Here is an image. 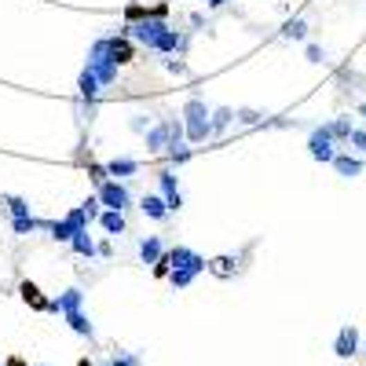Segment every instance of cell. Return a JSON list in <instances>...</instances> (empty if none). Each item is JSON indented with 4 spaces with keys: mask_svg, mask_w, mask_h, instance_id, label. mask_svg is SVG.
Masks as SVG:
<instances>
[{
    "mask_svg": "<svg viewBox=\"0 0 366 366\" xmlns=\"http://www.w3.org/2000/svg\"><path fill=\"white\" fill-rule=\"evenodd\" d=\"M88 70L99 77V85H103V88L117 81V62H114V59H103V55H88Z\"/></svg>",
    "mask_w": 366,
    "mask_h": 366,
    "instance_id": "9c48e42d",
    "label": "cell"
},
{
    "mask_svg": "<svg viewBox=\"0 0 366 366\" xmlns=\"http://www.w3.org/2000/svg\"><path fill=\"white\" fill-rule=\"evenodd\" d=\"M205 4H209V8H220V4H224V0H205Z\"/></svg>",
    "mask_w": 366,
    "mask_h": 366,
    "instance_id": "1f68e13d",
    "label": "cell"
},
{
    "mask_svg": "<svg viewBox=\"0 0 366 366\" xmlns=\"http://www.w3.org/2000/svg\"><path fill=\"white\" fill-rule=\"evenodd\" d=\"M37 366H44V363H37Z\"/></svg>",
    "mask_w": 366,
    "mask_h": 366,
    "instance_id": "836d02e7",
    "label": "cell"
},
{
    "mask_svg": "<svg viewBox=\"0 0 366 366\" xmlns=\"http://www.w3.org/2000/svg\"><path fill=\"white\" fill-rule=\"evenodd\" d=\"M168 147V121L165 125H158V128H147V150H165Z\"/></svg>",
    "mask_w": 366,
    "mask_h": 366,
    "instance_id": "ffe728a7",
    "label": "cell"
},
{
    "mask_svg": "<svg viewBox=\"0 0 366 366\" xmlns=\"http://www.w3.org/2000/svg\"><path fill=\"white\" fill-rule=\"evenodd\" d=\"M81 304H85V293H81V290H67V293H59L55 300H48V311L67 315V311H77Z\"/></svg>",
    "mask_w": 366,
    "mask_h": 366,
    "instance_id": "30bf717a",
    "label": "cell"
},
{
    "mask_svg": "<svg viewBox=\"0 0 366 366\" xmlns=\"http://www.w3.org/2000/svg\"><path fill=\"white\" fill-rule=\"evenodd\" d=\"M0 366H4V363H0Z\"/></svg>",
    "mask_w": 366,
    "mask_h": 366,
    "instance_id": "e575fe53",
    "label": "cell"
},
{
    "mask_svg": "<svg viewBox=\"0 0 366 366\" xmlns=\"http://www.w3.org/2000/svg\"><path fill=\"white\" fill-rule=\"evenodd\" d=\"M356 351H359V330L356 326H341V333H337V341H333V356L351 359Z\"/></svg>",
    "mask_w": 366,
    "mask_h": 366,
    "instance_id": "ba28073f",
    "label": "cell"
},
{
    "mask_svg": "<svg viewBox=\"0 0 366 366\" xmlns=\"http://www.w3.org/2000/svg\"><path fill=\"white\" fill-rule=\"evenodd\" d=\"M333 168H337L341 176L356 180V176L363 173V158H351V154H337V158H333Z\"/></svg>",
    "mask_w": 366,
    "mask_h": 366,
    "instance_id": "2e32d148",
    "label": "cell"
},
{
    "mask_svg": "<svg viewBox=\"0 0 366 366\" xmlns=\"http://www.w3.org/2000/svg\"><path fill=\"white\" fill-rule=\"evenodd\" d=\"M70 245H73V253H77V256H96V253H99V245L92 242V234H88V231H77L73 238H70Z\"/></svg>",
    "mask_w": 366,
    "mask_h": 366,
    "instance_id": "d6986e66",
    "label": "cell"
},
{
    "mask_svg": "<svg viewBox=\"0 0 366 366\" xmlns=\"http://www.w3.org/2000/svg\"><path fill=\"white\" fill-rule=\"evenodd\" d=\"M132 132H147V117H143V114L132 117Z\"/></svg>",
    "mask_w": 366,
    "mask_h": 366,
    "instance_id": "f546056e",
    "label": "cell"
},
{
    "mask_svg": "<svg viewBox=\"0 0 366 366\" xmlns=\"http://www.w3.org/2000/svg\"><path fill=\"white\" fill-rule=\"evenodd\" d=\"M183 128H187L191 143L209 139L213 136V110H209L202 99H187V107H183Z\"/></svg>",
    "mask_w": 366,
    "mask_h": 366,
    "instance_id": "6da1fadb",
    "label": "cell"
},
{
    "mask_svg": "<svg viewBox=\"0 0 366 366\" xmlns=\"http://www.w3.org/2000/svg\"><path fill=\"white\" fill-rule=\"evenodd\" d=\"M162 256L165 253H162V238H158V234H150V238L139 242V260H143V264H158Z\"/></svg>",
    "mask_w": 366,
    "mask_h": 366,
    "instance_id": "5bb4252c",
    "label": "cell"
},
{
    "mask_svg": "<svg viewBox=\"0 0 366 366\" xmlns=\"http://www.w3.org/2000/svg\"><path fill=\"white\" fill-rule=\"evenodd\" d=\"M62 319H67V322H70V330H73V333H81V337H88V341H92V337H96V326H92V322H88V315H85V311H81V308H77V311H67V315H62Z\"/></svg>",
    "mask_w": 366,
    "mask_h": 366,
    "instance_id": "4fadbf2b",
    "label": "cell"
},
{
    "mask_svg": "<svg viewBox=\"0 0 366 366\" xmlns=\"http://www.w3.org/2000/svg\"><path fill=\"white\" fill-rule=\"evenodd\" d=\"M180 48H183V33L165 30V33L158 37V44H154L150 51H158V55H168V51H180Z\"/></svg>",
    "mask_w": 366,
    "mask_h": 366,
    "instance_id": "ac0fdd59",
    "label": "cell"
},
{
    "mask_svg": "<svg viewBox=\"0 0 366 366\" xmlns=\"http://www.w3.org/2000/svg\"><path fill=\"white\" fill-rule=\"evenodd\" d=\"M351 117H337V121H330V132H333V139L337 143H348V136H351Z\"/></svg>",
    "mask_w": 366,
    "mask_h": 366,
    "instance_id": "7402d4cb",
    "label": "cell"
},
{
    "mask_svg": "<svg viewBox=\"0 0 366 366\" xmlns=\"http://www.w3.org/2000/svg\"><path fill=\"white\" fill-rule=\"evenodd\" d=\"M308 154H311L315 162H330V165H333V158H337V139H333V132H330V125H322V128H315V132H311Z\"/></svg>",
    "mask_w": 366,
    "mask_h": 366,
    "instance_id": "277c9868",
    "label": "cell"
},
{
    "mask_svg": "<svg viewBox=\"0 0 366 366\" xmlns=\"http://www.w3.org/2000/svg\"><path fill=\"white\" fill-rule=\"evenodd\" d=\"M8 205H11V216H30V205H26L22 198H11Z\"/></svg>",
    "mask_w": 366,
    "mask_h": 366,
    "instance_id": "4316f807",
    "label": "cell"
},
{
    "mask_svg": "<svg viewBox=\"0 0 366 366\" xmlns=\"http://www.w3.org/2000/svg\"><path fill=\"white\" fill-rule=\"evenodd\" d=\"M234 121V110L231 107H220V110H213V136H220L224 128Z\"/></svg>",
    "mask_w": 366,
    "mask_h": 366,
    "instance_id": "603a6c76",
    "label": "cell"
},
{
    "mask_svg": "<svg viewBox=\"0 0 366 366\" xmlns=\"http://www.w3.org/2000/svg\"><path fill=\"white\" fill-rule=\"evenodd\" d=\"M107 173H110L114 180H125V176H136V173H139V162H136V158H114V162L107 165Z\"/></svg>",
    "mask_w": 366,
    "mask_h": 366,
    "instance_id": "e0dca14e",
    "label": "cell"
},
{
    "mask_svg": "<svg viewBox=\"0 0 366 366\" xmlns=\"http://www.w3.org/2000/svg\"><path fill=\"white\" fill-rule=\"evenodd\" d=\"M348 143L356 147L359 154H366V128H351V136H348Z\"/></svg>",
    "mask_w": 366,
    "mask_h": 366,
    "instance_id": "d4e9b609",
    "label": "cell"
},
{
    "mask_svg": "<svg viewBox=\"0 0 366 366\" xmlns=\"http://www.w3.org/2000/svg\"><path fill=\"white\" fill-rule=\"evenodd\" d=\"M77 92H81V99H96L99 92H103V85H99V77L92 73L88 67L81 70V77H77Z\"/></svg>",
    "mask_w": 366,
    "mask_h": 366,
    "instance_id": "9a60e30c",
    "label": "cell"
},
{
    "mask_svg": "<svg viewBox=\"0 0 366 366\" xmlns=\"http://www.w3.org/2000/svg\"><path fill=\"white\" fill-rule=\"evenodd\" d=\"M88 224H92V216L85 213V205H77L73 213H67L62 220H55V224H48V231L55 242H70L77 231H88Z\"/></svg>",
    "mask_w": 366,
    "mask_h": 366,
    "instance_id": "7a4b0ae2",
    "label": "cell"
},
{
    "mask_svg": "<svg viewBox=\"0 0 366 366\" xmlns=\"http://www.w3.org/2000/svg\"><path fill=\"white\" fill-rule=\"evenodd\" d=\"M165 264H168V271H194V274H202V271L209 268L205 256L194 253V250H187V245H176V250H168V253H165Z\"/></svg>",
    "mask_w": 366,
    "mask_h": 366,
    "instance_id": "3957f363",
    "label": "cell"
},
{
    "mask_svg": "<svg viewBox=\"0 0 366 366\" xmlns=\"http://www.w3.org/2000/svg\"><path fill=\"white\" fill-rule=\"evenodd\" d=\"M359 117H363V121H366V103H363V107H359Z\"/></svg>",
    "mask_w": 366,
    "mask_h": 366,
    "instance_id": "d6a6232c",
    "label": "cell"
},
{
    "mask_svg": "<svg viewBox=\"0 0 366 366\" xmlns=\"http://www.w3.org/2000/svg\"><path fill=\"white\" fill-rule=\"evenodd\" d=\"M4 366H26V363H22V359H8Z\"/></svg>",
    "mask_w": 366,
    "mask_h": 366,
    "instance_id": "4dcf8cb0",
    "label": "cell"
},
{
    "mask_svg": "<svg viewBox=\"0 0 366 366\" xmlns=\"http://www.w3.org/2000/svg\"><path fill=\"white\" fill-rule=\"evenodd\" d=\"M107 366H143V363H139V356H114Z\"/></svg>",
    "mask_w": 366,
    "mask_h": 366,
    "instance_id": "484cf974",
    "label": "cell"
},
{
    "mask_svg": "<svg viewBox=\"0 0 366 366\" xmlns=\"http://www.w3.org/2000/svg\"><path fill=\"white\" fill-rule=\"evenodd\" d=\"M234 117H238L242 125H256V121H260V117H264V114H256V110H238Z\"/></svg>",
    "mask_w": 366,
    "mask_h": 366,
    "instance_id": "83f0119b",
    "label": "cell"
},
{
    "mask_svg": "<svg viewBox=\"0 0 366 366\" xmlns=\"http://www.w3.org/2000/svg\"><path fill=\"white\" fill-rule=\"evenodd\" d=\"M99 227L107 234H125L128 224H125V213L121 209H107V213H99Z\"/></svg>",
    "mask_w": 366,
    "mask_h": 366,
    "instance_id": "7c38bea8",
    "label": "cell"
},
{
    "mask_svg": "<svg viewBox=\"0 0 366 366\" xmlns=\"http://www.w3.org/2000/svg\"><path fill=\"white\" fill-rule=\"evenodd\" d=\"M158 183H162V198L168 202V209H173V213H180V209H183V194H180V183H176V176H173V168H162Z\"/></svg>",
    "mask_w": 366,
    "mask_h": 366,
    "instance_id": "52a82bcc",
    "label": "cell"
},
{
    "mask_svg": "<svg viewBox=\"0 0 366 366\" xmlns=\"http://www.w3.org/2000/svg\"><path fill=\"white\" fill-rule=\"evenodd\" d=\"M11 227H15V234H30L37 227H48L44 220H33V216H11Z\"/></svg>",
    "mask_w": 366,
    "mask_h": 366,
    "instance_id": "44dd1931",
    "label": "cell"
},
{
    "mask_svg": "<svg viewBox=\"0 0 366 366\" xmlns=\"http://www.w3.org/2000/svg\"><path fill=\"white\" fill-rule=\"evenodd\" d=\"M326 59V51L319 44H308V62H322Z\"/></svg>",
    "mask_w": 366,
    "mask_h": 366,
    "instance_id": "f1b7e54d",
    "label": "cell"
},
{
    "mask_svg": "<svg viewBox=\"0 0 366 366\" xmlns=\"http://www.w3.org/2000/svg\"><path fill=\"white\" fill-rule=\"evenodd\" d=\"M165 30H168V26H165V15L158 11V15H150V19H143L139 26H132V37H136L139 44L154 48V44H158V37H162Z\"/></svg>",
    "mask_w": 366,
    "mask_h": 366,
    "instance_id": "8992f818",
    "label": "cell"
},
{
    "mask_svg": "<svg viewBox=\"0 0 366 366\" xmlns=\"http://www.w3.org/2000/svg\"><path fill=\"white\" fill-rule=\"evenodd\" d=\"M139 209H143V213H147L150 220H165L168 213H173L162 194H143V198H139Z\"/></svg>",
    "mask_w": 366,
    "mask_h": 366,
    "instance_id": "8fae6325",
    "label": "cell"
},
{
    "mask_svg": "<svg viewBox=\"0 0 366 366\" xmlns=\"http://www.w3.org/2000/svg\"><path fill=\"white\" fill-rule=\"evenodd\" d=\"M282 37H290V41H304V37H308V22H304V19H293V22H286Z\"/></svg>",
    "mask_w": 366,
    "mask_h": 366,
    "instance_id": "cb8c5ba5",
    "label": "cell"
},
{
    "mask_svg": "<svg viewBox=\"0 0 366 366\" xmlns=\"http://www.w3.org/2000/svg\"><path fill=\"white\" fill-rule=\"evenodd\" d=\"M99 202L107 209H121V213H125V209L132 205V194H128V187L121 180H103L99 183Z\"/></svg>",
    "mask_w": 366,
    "mask_h": 366,
    "instance_id": "5b68a950",
    "label": "cell"
}]
</instances>
